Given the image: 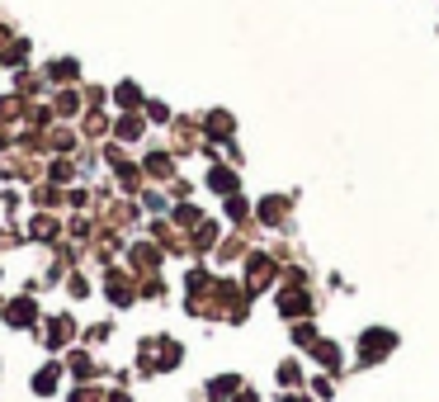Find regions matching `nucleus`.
Returning a JSON list of instances; mask_svg holds the SVG:
<instances>
[{
  "mask_svg": "<svg viewBox=\"0 0 439 402\" xmlns=\"http://www.w3.org/2000/svg\"><path fill=\"white\" fill-rule=\"evenodd\" d=\"M364 360H378V355H388V346H392V331H368V341H364Z\"/></svg>",
  "mask_w": 439,
  "mask_h": 402,
  "instance_id": "1",
  "label": "nucleus"
},
{
  "mask_svg": "<svg viewBox=\"0 0 439 402\" xmlns=\"http://www.w3.org/2000/svg\"><path fill=\"white\" fill-rule=\"evenodd\" d=\"M118 137H123V142L142 137V119H137V114H123V119H118Z\"/></svg>",
  "mask_w": 439,
  "mask_h": 402,
  "instance_id": "3",
  "label": "nucleus"
},
{
  "mask_svg": "<svg viewBox=\"0 0 439 402\" xmlns=\"http://www.w3.org/2000/svg\"><path fill=\"white\" fill-rule=\"evenodd\" d=\"M147 171H152V175H165V171H170V157H161V152L147 157Z\"/></svg>",
  "mask_w": 439,
  "mask_h": 402,
  "instance_id": "6",
  "label": "nucleus"
},
{
  "mask_svg": "<svg viewBox=\"0 0 439 402\" xmlns=\"http://www.w3.org/2000/svg\"><path fill=\"white\" fill-rule=\"evenodd\" d=\"M52 76H57V80H62V76L71 80V76H76V62H52Z\"/></svg>",
  "mask_w": 439,
  "mask_h": 402,
  "instance_id": "9",
  "label": "nucleus"
},
{
  "mask_svg": "<svg viewBox=\"0 0 439 402\" xmlns=\"http://www.w3.org/2000/svg\"><path fill=\"white\" fill-rule=\"evenodd\" d=\"M10 322H33V303H15L10 308Z\"/></svg>",
  "mask_w": 439,
  "mask_h": 402,
  "instance_id": "7",
  "label": "nucleus"
},
{
  "mask_svg": "<svg viewBox=\"0 0 439 402\" xmlns=\"http://www.w3.org/2000/svg\"><path fill=\"white\" fill-rule=\"evenodd\" d=\"M66 336H71V322H66V317L52 322V341H66Z\"/></svg>",
  "mask_w": 439,
  "mask_h": 402,
  "instance_id": "10",
  "label": "nucleus"
},
{
  "mask_svg": "<svg viewBox=\"0 0 439 402\" xmlns=\"http://www.w3.org/2000/svg\"><path fill=\"white\" fill-rule=\"evenodd\" d=\"M52 378H57V369H43L38 374V393H52Z\"/></svg>",
  "mask_w": 439,
  "mask_h": 402,
  "instance_id": "12",
  "label": "nucleus"
},
{
  "mask_svg": "<svg viewBox=\"0 0 439 402\" xmlns=\"http://www.w3.org/2000/svg\"><path fill=\"white\" fill-rule=\"evenodd\" d=\"M269 279V261L265 256H251V284H265Z\"/></svg>",
  "mask_w": 439,
  "mask_h": 402,
  "instance_id": "4",
  "label": "nucleus"
},
{
  "mask_svg": "<svg viewBox=\"0 0 439 402\" xmlns=\"http://www.w3.org/2000/svg\"><path fill=\"white\" fill-rule=\"evenodd\" d=\"M260 213H265V218H269V222H274V218L284 213V204H279V199H269V204H265V209H260Z\"/></svg>",
  "mask_w": 439,
  "mask_h": 402,
  "instance_id": "13",
  "label": "nucleus"
},
{
  "mask_svg": "<svg viewBox=\"0 0 439 402\" xmlns=\"http://www.w3.org/2000/svg\"><path fill=\"white\" fill-rule=\"evenodd\" d=\"M303 308H307V303H303V294H293V298L284 294V313H303Z\"/></svg>",
  "mask_w": 439,
  "mask_h": 402,
  "instance_id": "11",
  "label": "nucleus"
},
{
  "mask_svg": "<svg viewBox=\"0 0 439 402\" xmlns=\"http://www.w3.org/2000/svg\"><path fill=\"white\" fill-rule=\"evenodd\" d=\"M208 133H217V137H227V133H232V123H227V114H217V119H208Z\"/></svg>",
  "mask_w": 439,
  "mask_h": 402,
  "instance_id": "8",
  "label": "nucleus"
},
{
  "mask_svg": "<svg viewBox=\"0 0 439 402\" xmlns=\"http://www.w3.org/2000/svg\"><path fill=\"white\" fill-rule=\"evenodd\" d=\"M76 109H80V100L71 95V90H66V95H62V114H76Z\"/></svg>",
  "mask_w": 439,
  "mask_h": 402,
  "instance_id": "14",
  "label": "nucleus"
},
{
  "mask_svg": "<svg viewBox=\"0 0 439 402\" xmlns=\"http://www.w3.org/2000/svg\"><path fill=\"white\" fill-rule=\"evenodd\" d=\"M137 100H142V90H137V85H118V105H137Z\"/></svg>",
  "mask_w": 439,
  "mask_h": 402,
  "instance_id": "5",
  "label": "nucleus"
},
{
  "mask_svg": "<svg viewBox=\"0 0 439 402\" xmlns=\"http://www.w3.org/2000/svg\"><path fill=\"white\" fill-rule=\"evenodd\" d=\"M208 185L222 189V194H232V189H236V175H232V171H222V166H213V171H208Z\"/></svg>",
  "mask_w": 439,
  "mask_h": 402,
  "instance_id": "2",
  "label": "nucleus"
}]
</instances>
